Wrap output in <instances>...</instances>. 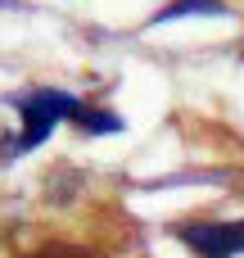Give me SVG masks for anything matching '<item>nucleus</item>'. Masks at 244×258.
Listing matches in <instances>:
<instances>
[{"mask_svg": "<svg viewBox=\"0 0 244 258\" xmlns=\"http://www.w3.org/2000/svg\"><path fill=\"white\" fill-rule=\"evenodd\" d=\"M14 109L23 113V127H18V136H14L9 154H27V150H36L63 118L72 122V113L82 109V100L68 95V91H27V95H14Z\"/></svg>", "mask_w": 244, "mask_h": 258, "instance_id": "obj_1", "label": "nucleus"}, {"mask_svg": "<svg viewBox=\"0 0 244 258\" xmlns=\"http://www.w3.org/2000/svg\"><path fill=\"white\" fill-rule=\"evenodd\" d=\"M177 240L195 258H240L244 254V218H235V222H181Z\"/></svg>", "mask_w": 244, "mask_h": 258, "instance_id": "obj_2", "label": "nucleus"}, {"mask_svg": "<svg viewBox=\"0 0 244 258\" xmlns=\"http://www.w3.org/2000/svg\"><path fill=\"white\" fill-rule=\"evenodd\" d=\"M190 14H213V18H222L226 5H222V0H172V5H163V9L154 14V27H163V23H172V18H190Z\"/></svg>", "mask_w": 244, "mask_h": 258, "instance_id": "obj_3", "label": "nucleus"}, {"mask_svg": "<svg viewBox=\"0 0 244 258\" xmlns=\"http://www.w3.org/2000/svg\"><path fill=\"white\" fill-rule=\"evenodd\" d=\"M72 122H77L82 132H91V136H100V132H118V127H122V118H118V113L95 109V104H82V109L72 113Z\"/></svg>", "mask_w": 244, "mask_h": 258, "instance_id": "obj_4", "label": "nucleus"}, {"mask_svg": "<svg viewBox=\"0 0 244 258\" xmlns=\"http://www.w3.org/2000/svg\"><path fill=\"white\" fill-rule=\"evenodd\" d=\"M27 258H95V254H86L82 245H41L36 254H27Z\"/></svg>", "mask_w": 244, "mask_h": 258, "instance_id": "obj_5", "label": "nucleus"}, {"mask_svg": "<svg viewBox=\"0 0 244 258\" xmlns=\"http://www.w3.org/2000/svg\"><path fill=\"white\" fill-rule=\"evenodd\" d=\"M0 5H5V0H0Z\"/></svg>", "mask_w": 244, "mask_h": 258, "instance_id": "obj_6", "label": "nucleus"}]
</instances>
